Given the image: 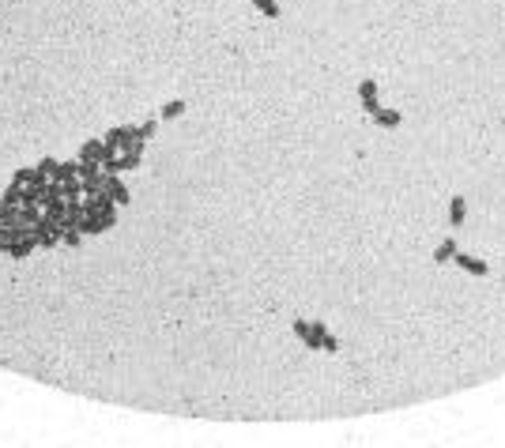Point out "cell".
Wrapping results in <instances>:
<instances>
[{"instance_id":"cell-8","label":"cell","mask_w":505,"mask_h":448,"mask_svg":"<svg viewBox=\"0 0 505 448\" xmlns=\"http://www.w3.org/2000/svg\"><path fill=\"white\" fill-rule=\"evenodd\" d=\"M456 237H445V242H437L434 245V264H453V256H456Z\"/></svg>"},{"instance_id":"cell-1","label":"cell","mask_w":505,"mask_h":448,"mask_svg":"<svg viewBox=\"0 0 505 448\" xmlns=\"http://www.w3.org/2000/svg\"><path fill=\"white\" fill-rule=\"evenodd\" d=\"M114 226L110 178L91 162H38L15 173L0 196V249L27 256L50 245H79Z\"/></svg>"},{"instance_id":"cell-2","label":"cell","mask_w":505,"mask_h":448,"mask_svg":"<svg viewBox=\"0 0 505 448\" xmlns=\"http://www.w3.org/2000/svg\"><path fill=\"white\" fill-rule=\"evenodd\" d=\"M143 155V132L140 128H114L106 132V140L99 143V166H106L110 173H121V170H136Z\"/></svg>"},{"instance_id":"cell-9","label":"cell","mask_w":505,"mask_h":448,"mask_svg":"<svg viewBox=\"0 0 505 448\" xmlns=\"http://www.w3.org/2000/svg\"><path fill=\"white\" fill-rule=\"evenodd\" d=\"M253 8H260V15H268V19H279V15H283V8H279L276 0H253Z\"/></svg>"},{"instance_id":"cell-6","label":"cell","mask_w":505,"mask_h":448,"mask_svg":"<svg viewBox=\"0 0 505 448\" xmlns=\"http://www.w3.org/2000/svg\"><path fill=\"white\" fill-rule=\"evenodd\" d=\"M464 219H468V204H464V196H453V200H449V226L460 230Z\"/></svg>"},{"instance_id":"cell-3","label":"cell","mask_w":505,"mask_h":448,"mask_svg":"<svg viewBox=\"0 0 505 448\" xmlns=\"http://www.w3.org/2000/svg\"><path fill=\"white\" fill-rule=\"evenodd\" d=\"M294 335H298L306 347H313V350H328V354L340 350V339H336L320 320H313V324H309V320H294Z\"/></svg>"},{"instance_id":"cell-7","label":"cell","mask_w":505,"mask_h":448,"mask_svg":"<svg viewBox=\"0 0 505 448\" xmlns=\"http://www.w3.org/2000/svg\"><path fill=\"white\" fill-rule=\"evenodd\" d=\"M373 125L378 128H400L404 125V114H400V109H378V114H373Z\"/></svg>"},{"instance_id":"cell-4","label":"cell","mask_w":505,"mask_h":448,"mask_svg":"<svg viewBox=\"0 0 505 448\" xmlns=\"http://www.w3.org/2000/svg\"><path fill=\"white\" fill-rule=\"evenodd\" d=\"M453 264H456L460 271H468V275H475V279H486V275H491V264H486L483 256H471V253H464V249H456Z\"/></svg>"},{"instance_id":"cell-10","label":"cell","mask_w":505,"mask_h":448,"mask_svg":"<svg viewBox=\"0 0 505 448\" xmlns=\"http://www.w3.org/2000/svg\"><path fill=\"white\" fill-rule=\"evenodd\" d=\"M181 114H185V102L178 98V102H170V106L163 109V121H170V117H181Z\"/></svg>"},{"instance_id":"cell-5","label":"cell","mask_w":505,"mask_h":448,"mask_svg":"<svg viewBox=\"0 0 505 448\" xmlns=\"http://www.w3.org/2000/svg\"><path fill=\"white\" fill-rule=\"evenodd\" d=\"M358 98H362V109H366L370 117L381 109V102H378V83H373V76H366L362 83H358Z\"/></svg>"}]
</instances>
